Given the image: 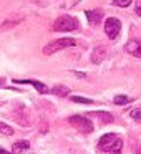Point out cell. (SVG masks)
<instances>
[{
    "label": "cell",
    "instance_id": "cell-1",
    "mask_svg": "<svg viewBox=\"0 0 141 154\" xmlns=\"http://www.w3.org/2000/svg\"><path fill=\"white\" fill-rule=\"evenodd\" d=\"M98 147L105 152H111V151H121L123 147V139H120L116 133H110L101 136V139L98 141Z\"/></svg>",
    "mask_w": 141,
    "mask_h": 154
},
{
    "label": "cell",
    "instance_id": "cell-2",
    "mask_svg": "<svg viewBox=\"0 0 141 154\" xmlns=\"http://www.w3.org/2000/svg\"><path fill=\"white\" fill-rule=\"evenodd\" d=\"M78 28H80V22L75 17H71V15H61V17H58L53 22L52 30L53 32H73V30H78Z\"/></svg>",
    "mask_w": 141,
    "mask_h": 154
},
{
    "label": "cell",
    "instance_id": "cell-3",
    "mask_svg": "<svg viewBox=\"0 0 141 154\" xmlns=\"http://www.w3.org/2000/svg\"><path fill=\"white\" fill-rule=\"evenodd\" d=\"M77 45V40L75 38H58V40H53L43 47V55H53L60 50H65V48H70Z\"/></svg>",
    "mask_w": 141,
    "mask_h": 154
},
{
    "label": "cell",
    "instance_id": "cell-4",
    "mask_svg": "<svg viewBox=\"0 0 141 154\" xmlns=\"http://www.w3.org/2000/svg\"><path fill=\"white\" fill-rule=\"evenodd\" d=\"M68 123L73 128H77L78 131H81V133H91L93 131V124L86 116H70Z\"/></svg>",
    "mask_w": 141,
    "mask_h": 154
},
{
    "label": "cell",
    "instance_id": "cell-5",
    "mask_svg": "<svg viewBox=\"0 0 141 154\" xmlns=\"http://www.w3.org/2000/svg\"><path fill=\"white\" fill-rule=\"evenodd\" d=\"M121 32V22L114 17H110L105 20V33L110 40H114V38L120 35Z\"/></svg>",
    "mask_w": 141,
    "mask_h": 154
},
{
    "label": "cell",
    "instance_id": "cell-6",
    "mask_svg": "<svg viewBox=\"0 0 141 154\" xmlns=\"http://www.w3.org/2000/svg\"><path fill=\"white\" fill-rule=\"evenodd\" d=\"M106 55H108V48L105 47V45H98V47H95L93 51H91V63H95V65L101 63V61L106 58Z\"/></svg>",
    "mask_w": 141,
    "mask_h": 154
},
{
    "label": "cell",
    "instance_id": "cell-7",
    "mask_svg": "<svg viewBox=\"0 0 141 154\" xmlns=\"http://www.w3.org/2000/svg\"><path fill=\"white\" fill-rule=\"evenodd\" d=\"M14 83L15 85H32V86H35V90L38 91V93H42V94H45V93H48V86L45 83H42V81H37V80H14Z\"/></svg>",
    "mask_w": 141,
    "mask_h": 154
},
{
    "label": "cell",
    "instance_id": "cell-8",
    "mask_svg": "<svg viewBox=\"0 0 141 154\" xmlns=\"http://www.w3.org/2000/svg\"><path fill=\"white\" fill-rule=\"evenodd\" d=\"M126 51L130 55H133V57H136V58H141V40H130L126 43Z\"/></svg>",
    "mask_w": 141,
    "mask_h": 154
},
{
    "label": "cell",
    "instance_id": "cell-9",
    "mask_svg": "<svg viewBox=\"0 0 141 154\" xmlns=\"http://www.w3.org/2000/svg\"><path fill=\"white\" fill-rule=\"evenodd\" d=\"M12 154H30V143L28 141H18L12 146Z\"/></svg>",
    "mask_w": 141,
    "mask_h": 154
},
{
    "label": "cell",
    "instance_id": "cell-10",
    "mask_svg": "<svg viewBox=\"0 0 141 154\" xmlns=\"http://www.w3.org/2000/svg\"><path fill=\"white\" fill-rule=\"evenodd\" d=\"M85 14H86V18L90 22V25H98L103 20V12L100 8H96V10H86Z\"/></svg>",
    "mask_w": 141,
    "mask_h": 154
},
{
    "label": "cell",
    "instance_id": "cell-11",
    "mask_svg": "<svg viewBox=\"0 0 141 154\" xmlns=\"http://www.w3.org/2000/svg\"><path fill=\"white\" fill-rule=\"evenodd\" d=\"M15 121L17 123H20L22 126H28L30 124V118H28V113L25 111V108H22L20 106V111H15Z\"/></svg>",
    "mask_w": 141,
    "mask_h": 154
},
{
    "label": "cell",
    "instance_id": "cell-12",
    "mask_svg": "<svg viewBox=\"0 0 141 154\" xmlns=\"http://www.w3.org/2000/svg\"><path fill=\"white\" fill-rule=\"evenodd\" d=\"M52 93L57 94V96H60V98H65V96L70 94V88L65 86V85H55V86L52 88Z\"/></svg>",
    "mask_w": 141,
    "mask_h": 154
},
{
    "label": "cell",
    "instance_id": "cell-13",
    "mask_svg": "<svg viewBox=\"0 0 141 154\" xmlns=\"http://www.w3.org/2000/svg\"><path fill=\"white\" fill-rule=\"evenodd\" d=\"M95 114H96V116H98V119H100L103 124H110V123H113V121H114L113 114H111V113H108V111H96Z\"/></svg>",
    "mask_w": 141,
    "mask_h": 154
},
{
    "label": "cell",
    "instance_id": "cell-14",
    "mask_svg": "<svg viewBox=\"0 0 141 154\" xmlns=\"http://www.w3.org/2000/svg\"><path fill=\"white\" fill-rule=\"evenodd\" d=\"M130 101H131V98L124 96V94H118V96H114L113 103H114V104H118V106H121V104H128Z\"/></svg>",
    "mask_w": 141,
    "mask_h": 154
},
{
    "label": "cell",
    "instance_id": "cell-15",
    "mask_svg": "<svg viewBox=\"0 0 141 154\" xmlns=\"http://www.w3.org/2000/svg\"><path fill=\"white\" fill-rule=\"evenodd\" d=\"M0 134H5V136H12L14 134V128L8 126L5 123H0Z\"/></svg>",
    "mask_w": 141,
    "mask_h": 154
},
{
    "label": "cell",
    "instance_id": "cell-16",
    "mask_svg": "<svg viewBox=\"0 0 141 154\" xmlns=\"http://www.w3.org/2000/svg\"><path fill=\"white\" fill-rule=\"evenodd\" d=\"M70 100L73 103H81V104H93V100L90 98H83V96H70Z\"/></svg>",
    "mask_w": 141,
    "mask_h": 154
},
{
    "label": "cell",
    "instance_id": "cell-17",
    "mask_svg": "<svg viewBox=\"0 0 141 154\" xmlns=\"http://www.w3.org/2000/svg\"><path fill=\"white\" fill-rule=\"evenodd\" d=\"M133 4V0H113L114 7H130Z\"/></svg>",
    "mask_w": 141,
    "mask_h": 154
},
{
    "label": "cell",
    "instance_id": "cell-18",
    "mask_svg": "<svg viewBox=\"0 0 141 154\" xmlns=\"http://www.w3.org/2000/svg\"><path fill=\"white\" fill-rule=\"evenodd\" d=\"M131 118H133L136 123H141V108H134L131 111Z\"/></svg>",
    "mask_w": 141,
    "mask_h": 154
},
{
    "label": "cell",
    "instance_id": "cell-19",
    "mask_svg": "<svg viewBox=\"0 0 141 154\" xmlns=\"http://www.w3.org/2000/svg\"><path fill=\"white\" fill-rule=\"evenodd\" d=\"M20 20H10V22H4V23L0 25V30H5V28H10L14 27V25H17Z\"/></svg>",
    "mask_w": 141,
    "mask_h": 154
},
{
    "label": "cell",
    "instance_id": "cell-20",
    "mask_svg": "<svg viewBox=\"0 0 141 154\" xmlns=\"http://www.w3.org/2000/svg\"><path fill=\"white\" fill-rule=\"evenodd\" d=\"M134 14H138L141 17V2H136V7H134Z\"/></svg>",
    "mask_w": 141,
    "mask_h": 154
},
{
    "label": "cell",
    "instance_id": "cell-21",
    "mask_svg": "<svg viewBox=\"0 0 141 154\" xmlns=\"http://www.w3.org/2000/svg\"><path fill=\"white\" fill-rule=\"evenodd\" d=\"M75 75H77V76H80V78H85V73H80V71H73Z\"/></svg>",
    "mask_w": 141,
    "mask_h": 154
},
{
    "label": "cell",
    "instance_id": "cell-22",
    "mask_svg": "<svg viewBox=\"0 0 141 154\" xmlns=\"http://www.w3.org/2000/svg\"><path fill=\"white\" fill-rule=\"evenodd\" d=\"M0 154H12V152H8V151H5V149H2V147H0Z\"/></svg>",
    "mask_w": 141,
    "mask_h": 154
},
{
    "label": "cell",
    "instance_id": "cell-23",
    "mask_svg": "<svg viewBox=\"0 0 141 154\" xmlns=\"http://www.w3.org/2000/svg\"><path fill=\"white\" fill-rule=\"evenodd\" d=\"M110 154H123V152H121V151H111Z\"/></svg>",
    "mask_w": 141,
    "mask_h": 154
},
{
    "label": "cell",
    "instance_id": "cell-24",
    "mask_svg": "<svg viewBox=\"0 0 141 154\" xmlns=\"http://www.w3.org/2000/svg\"><path fill=\"white\" fill-rule=\"evenodd\" d=\"M5 83V78H0V85H4Z\"/></svg>",
    "mask_w": 141,
    "mask_h": 154
},
{
    "label": "cell",
    "instance_id": "cell-25",
    "mask_svg": "<svg viewBox=\"0 0 141 154\" xmlns=\"http://www.w3.org/2000/svg\"><path fill=\"white\" fill-rule=\"evenodd\" d=\"M138 154H141V151H138Z\"/></svg>",
    "mask_w": 141,
    "mask_h": 154
}]
</instances>
